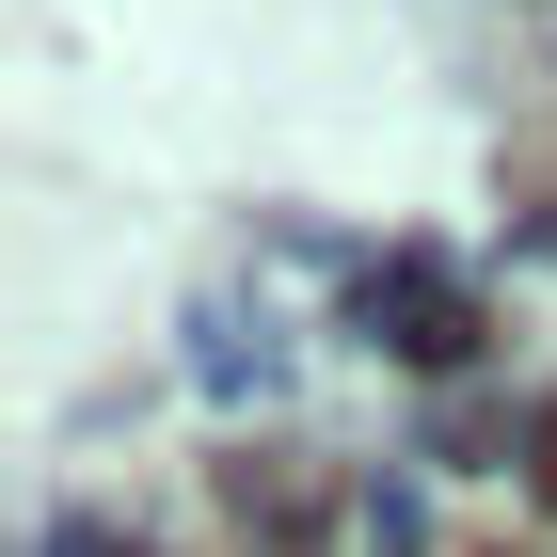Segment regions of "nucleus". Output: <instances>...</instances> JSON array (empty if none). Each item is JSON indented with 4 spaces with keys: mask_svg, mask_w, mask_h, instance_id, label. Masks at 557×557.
Listing matches in <instances>:
<instances>
[{
    "mask_svg": "<svg viewBox=\"0 0 557 557\" xmlns=\"http://www.w3.org/2000/svg\"><path fill=\"white\" fill-rule=\"evenodd\" d=\"M542 494H557V430H542Z\"/></svg>",
    "mask_w": 557,
    "mask_h": 557,
    "instance_id": "1",
    "label": "nucleus"
}]
</instances>
